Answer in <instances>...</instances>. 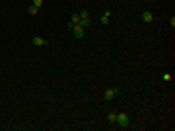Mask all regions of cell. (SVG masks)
<instances>
[{
    "instance_id": "277c9868",
    "label": "cell",
    "mask_w": 175,
    "mask_h": 131,
    "mask_svg": "<svg viewBox=\"0 0 175 131\" xmlns=\"http://www.w3.org/2000/svg\"><path fill=\"white\" fill-rule=\"evenodd\" d=\"M154 20V14L150 12V10H144L142 12V22H146V23H150Z\"/></svg>"
},
{
    "instance_id": "5b68a950",
    "label": "cell",
    "mask_w": 175,
    "mask_h": 131,
    "mask_svg": "<svg viewBox=\"0 0 175 131\" xmlns=\"http://www.w3.org/2000/svg\"><path fill=\"white\" fill-rule=\"evenodd\" d=\"M78 26H82L84 29H88V28H90V26H92V20H90V18H80Z\"/></svg>"
},
{
    "instance_id": "4fadbf2b",
    "label": "cell",
    "mask_w": 175,
    "mask_h": 131,
    "mask_svg": "<svg viewBox=\"0 0 175 131\" xmlns=\"http://www.w3.org/2000/svg\"><path fill=\"white\" fill-rule=\"evenodd\" d=\"M33 4H35V6H39V8H41V4H43V0H33Z\"/></svg>"
},
{
    "instance_id": "ba28073f",
    "label": "cell",
    "mask_w": 175,
    "mask_h": 131,
    "mask_svg": "<svg viewBox=\"0 0 175 131\" xmlns=\"http://www.w3.org/2000/svg\"><path fill=\"white\" fill-rule=\"evenodd\" d=\"M39 10H41V8H39V6L31 4V6H29V8H27V12H29V14H31V16H35V14H39Z\"/></svg>"
},
{
    "instance_id": "9c48e42d",
    "label": "cell",
    "mask_w": 175,
    "mask_h": 131,
    "mask_svg": "<svg viewBox=\"0 0 175 131\" xmlns=\"http://www.w3.org/2000/svg\"><path fill=\"white\" fill-rule=\"evenodd\" d=\"M109 10H107V12H103V16H101V23H103V26H107V23H109Z\"/></svg>"
},
{
    "instance_id": "6da1fadb",
    "label": "cell",
    "mask_w": 175,
    "mask_h": 131,
    "mask_svg": "<svg viewBox=\"0 0 175 131\" xmlns=\"http://www.w3.org/2000/svg\"><path fill=\"white\" fill-rule=\"evenodd\" d=\"M117 125L123 127V129H127V127H130V117L127 116V113H117Z\"/></svg>"
},
{
    "instance_id": "8992f818",
    "label": "cell",
    "mask_w": 175,
    "mask_h": 131,
    "mask_svg": "<svg viewBox=\"0 0 175 131\" xmlns=\"http://www.w3.org/2000/svg\"><path fill=\"white\" fill-rule=\"evenodd\" d=\"M33 45L41 47V45H47V41H45L43 37H39V35H35V37H33Z\"/></svg>"
},
{
    "instance_id": "7c38bea8",
    "label": "cell",
    "mask_w": 175,
    "mask_h": 131,
    "mask_svg": "<svg viewBox=\"0 0 175 131\" xmlns=\"http://www.w3.org/2000/svg\"><path fill=\"white\" fill-rule=\"evenodd\" d=\"M161 78H163V80H171V75H169V72H163V75H161Z\"/></svg>"
},
{
    "instance_id": "3957f363",
    "label": "cell",
    "mask_w": 175,
    "mask_h": 131,
    "mask_svg": "<svg viewBox=\"0 0 175 131\" xmlns=\"http://www.w3.org/2000/svg\"><path fill=\"white\" fill-rule=\"evenodd\" d=\"M119 92H121L119 88H107V90H105V94H103V98H105V100H113Z\"/></svg>"
},
{
    "instance_id": "30bf717a",
    "label": "cell",
    "mask_w": 175,
    "mask_h": 131,
    "mask_svg": "<svg viewBox=\"0 0 175 131\" xmlns=\"http://www.w3.org/2000/svg\"><path fill=\"white\" fill-rule=\"evenodd\" d=\"M107 121H109V123H115L117 121V113H109V116H107Z\"/></svg>"
},
{
    "instance_id": "7a4b0ae2",
    "label": "cell",
    "mask_w": 175,
    "mask_h": 131,
    "mask_svg": "<svg viewBox=\"0 0 175 131\" xmlns=\"http://www.w3.org/2000/svg\"><path fill=\"white\" fill-rule=\"evenodd\" d=\"M70 29H72V35H74L76 39H82V37H84V33H86V29H84L82 26H78V23H76V26H72Z\"/></svg>"
},
{
    "instance_id": "8fae6325",
    "label": "cell",
    "mask_w": 175,
    "mask_h": 131,
    "mask_svg": "<svg viewBox=\"0 0 175 131\" xmlns=\"http://www.w3.org/2000/svg\"><path fill=\"white\" fill-rule=\"evenodd\" d=\"M80 18H90V12H88V10H82V12H80Z\"/></svg>"
},
{
    "instance_id": "52a82bcc",
    "label": "cell",
    "mask_w": 175,
    "mask_h": 131,
    "mask_svg": "<svg viewBox=\"0 0 175 131\" xmlns=\"http://www.w3.org/2000/svg\"><path fill=\"white\" fill-rule=\"evenodd\" d=\"M78 22H80V14H72V18H70V22H68V28H72V26H76Z\"/></svg>"
}]
</instances>
